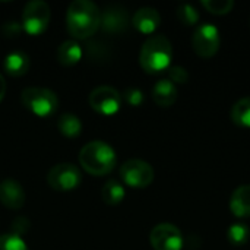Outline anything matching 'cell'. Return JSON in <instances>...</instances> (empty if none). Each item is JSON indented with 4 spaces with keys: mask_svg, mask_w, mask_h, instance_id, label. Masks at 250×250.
Wrapping results in <instances>:
<instances>
[{
    "mask_svg": "<svg viewBox=\"0 0 250 250\" xmlns=\"http://www.w3.org/2000/svg\"><path fill=\"white\" fill-rule=\"evenodd\" d=\"M50 6L42 0H32L26 3L22 12V29L35 37L41 35L50 22Z\"/></svg>",
    "mask_w": 250,
    "mask_h": 250,
    "instance_id": "obj_5",
    "label": "cell"
},
{
    "mask_svg": "<svg viewBox=\"0 0 250 250\" xmlns=\"http://www.w3.org/2000/svg\"><path fill=\"white\" fill-rule=\"evenodd\" d=\"M82 59V47L76 40H66L57 48V60L63 66H73Z\"/></svg>",
    "mask_w": 250,
    "mask_h": 250,
    "instance_id": "obj_17",
    "label": "cell"
},
{
    "mask_svg": "<svg viewBox=\"0 0 250 250\" xmlns=\"http://www.w3.org/2000/svg\"><path fill=\"white\" fill-rule=\"evenodd\" d=\"M21 101L25 108H28L32 114L38 117H50L56 113L59 107L57 95L48 89L41 86H29L22 91Z\"/></svg>",
    "mask_w": 250,
    "mask_h": 250,
    "instance_id": "obj_4",
    "label": "cell"
},
{
    "mask_svg": "<svg viewBox=\"0 0 250 250\" xmlns=\"http://www.w3.org/2000/svg\"><path fill=\"white\" fill-rule=\"evenodd\" d=\"M126 196V190L123 188V185L117 180H108L104 183L103 189H101V198L105 204L108 205H117L120 204Z\"/></svg>",
    "mask_w": 250,
    "mask_h": 250,
    "instance_id": "obj_20",
    "label": "cell"
},
{
    "mask_svg": "<svg viewBox=\"0 0 250 250\" xmlns=\"http://www.w3.org/2000/svg\"><path fill=\"white\" fill-rule=\"evenodd\" d=\"M0 204L7 209H21L25 204L23 188L12 179L0 182Z\"/></svg>",
    "mask_w": 250,
    "mask_h": 250,
    "instance_id": "obj_12",
    "label": "cell"
},
{
    "mask_svg": "<svg viewBox=\"0 0 250 250\" xmlns=\"http://www.w3.org/2000/svg\"><path fill=\"white\" fill-rule=\"evenodd\" d=\"M177 18L186 26H195L199 22V12L195 6L183 3L177 7Z\"/></svg>",
    "mask_w": 250,
    "mask_h": 250,
    "instance_id": "obj_22",
    "label": "cell"
},
{
    "mask_svg": "<svg viewBox=\"0 0 250 250\" xmlns=\"http://www.w3.org/2000/svg\"><path fill=\"white\" fill-rule=\"evenodd\" d=\"M220 31L212 23H202L196 26L192 35V45L195 53L202 59H211L220 48Z\"/></svg>",
    "mask_w": 250,
    "mask_h": 250,
    "instance_id": "obj_8",
    "label": "cell"
},
{
    "mask_svg": "<svg viewBox=\"0 0 250 250\" xmlns=\"http://www.w3.org/2000/svg\"><path fill=\"white\" fill-rule=\"evenodd\" d=\"M29 66H31L29 56L23 51H12L3 60V69L6 70L7 75L13 78L23 76L29 70Z\"/></svg>",
    "mask_w": 250,
    "mask_h": 250,
    "instance_id": "obj_15",
    "label": "cell"
},
{
    "mask_svg": "<svg viewBox=\"0 0 250 250\" xmlns=\"http://www.w3.org/2000/svg\"><path fill=\"white\" fill-rule=\"evenodd\" d=\"M57 127L59 132L66 136V138H76L82 132V122L76 114L64 113L59 117L57 120Z\"/></svg>",
    "mask_w": 250,
    "mask_h": 250,
    "instance_id": "obj_18",
    "label": "cell"
},
{
    "mask_svg": "<svg viewBox=\"0 0 250 250\" xmlns=\"http://www.w3.org/2000/svg\"><path fill=\"white\" fill-rule=\"evenodd\" d=\"M120 177L133 189H145L154 182V168L144 160H127L120 167Z\"/></svg>",
    "mask_w": 250,
    "mask_h": 250,
    "instance_id": "obj_6",
    "label": "cell"
},
{
    "mask_svg": "<svg viewBox=\"0 0 250 250\" xmlns=\"http://www.w3.org/2000/svg\"><path fill=\"white\" fill-rule=\"evenodd\" d=\"M4 94H6V81H4L3 75L0 73V101L4 98Z\"/></svg>",
    "mask_w": 250,
    "mask_h": 250,
    "instance_id": "obj_29",
    "label": "cell"
},
{
    "mask_svg": "<svg viewBox=\"0 0 250 250\" xmlns=\"http://www.w3.org/2000/svg\"><path fill=\"white\" fill-rule=\"evenodd\" d=\"M230 211L237 218L250 217V185L239 186L230 198Z\"/></svg>",
    "mask_w": 250,
    "mask_h": 250,
    "instance_id": "obj_14",
    "label": "cell"
},
{
    "mask_svg": "<svg viewBox=\"0 0 250 250\" xmlns=\"http://www.w3.org/2000/svg\"><path fill=\"white\" fill-rule=\"evenodd\" d=\"M202 6L212 15H227L233 10V0H204Z\"/></svg>",
    "mask_w": 250,
    "mask_h": 250,
    "instance_id": "obj_23",
    "label": "cell"
},
{
    "mask_svg": "<svg viewBox=\"0 0 250 250\" xmlns=\"http://www.w3.org/2000/svg\"><path fill=\"white\" fill-rule=\"evenodd\" d=\"M168 81H171L174 85H183L189 81V72L182 66H170L168 69Z\"/></svg>",
    "mask_w": 250,
    "mask_h": 250,
    "instance_id": "obj_25",
    "label": "cell"
},
{
    "mask_svg": "<svg viewBox=\"0 0 250 250\" xmlns=\"http://www.w3.org/2000/svg\"><path fill=\"white\" fill-rule=\"evenodd\" d=\"M79 164L86 173L100 177L114 170L117 164V157L114 149L108 144L103 141H92L81 149Z\"/></svg>",
    "mask_w": 250,
    "mask_h": 250,
    "instance_id": "obj_3",
    "label": "cell"
},
{
    "mask_svg": "<svg viewBox=\"0 0 250 250\" xmlns=\"http://www.w3.org/2000/svg\"><path fill=\"white\" fill-rule=\"evenodd\" d=\"M161 22V16L157 9L154 7H141L135 12L132 18V25L136 31L145 35L154 34Z\"/></svg>",
    "mask_w": 250,
    "mask_h": 250,
    "instance_id": "obj_13",
    "label": "cell"
},
{
    "mask_svg": "<svg viewBox=\"0 0 250 250\" xmlns=\"http://www.w3.org/2000/svg\"><path fill=\"white\" fill-rule=\"evenodd\" d=\"M21 31H22V25H19L18 22H7L3 26V32L6 37H16L19 35Z\"/></svg>",
    "mask_w": 250,
    "mask_h": 250,
    "instance_id": "obj_27",
    "label": "cell"
},
{
    "mask_svg": "<svg viewBox=\"0 0 250 250\" xmlns=\"http://www.w3.org/2000/svg\"><path fill=\"white\" fill-rule=\"evenodd\" d=\"M129 25V15L127 10L120 4L107 6L101 10L100 18V29L107 34H120Z\"/></svg>",
    "mask_w": 250,
    "mask_h": 250,
    "instance_id": "obj_11",
    "label": "cell"
},
{
    "mask_svg": "<svg viewBox=\"0 0 250 250\" xmlns=\"http://www.w3.org/2000/svg\"><path fill=\"white\" fill-rule=\"evenodd\" d=\"M101 10L89 0H75L66 12V25L76 40H86L100 29Z\"/></svg>",
    "mask_w": 250,
    "mask_h": 250,
    "instance_id": "obj_1",
    "label": "cell"
},
{
    "mask_svg": "<svg viewBox=\"0 0 250 250\" xmlns=\"http://www.w3.org/2000/svg\"><path fill=\"white\" fill-rule=\"evenodd\" d=\"M122 100H125L132 107H139L144 103V92L138 88H127L125 89Z\"/></svg>",
    "mask_w": 250,
    "mask_h": 250,
    "instance_id": "obj_26",
    "label": "cell"
},
{
    "mask_svg": "<svg viewBox=\"0 0 250 250\" xmlns=\"http://www.w3.org/2000/svg\"><path fill=\"white\" fill-rule=\"evenodd\" d=\"M0 250H29L25 240L13 233H6L0 236Z\"/></svg>",
    "mask_w": 250,
    "mask_h": 250,
    "instance_id": "obj_24",
    "label": "cell"
},
{
    "mask_svg": "<svg viewBox=\"0 0 250 250\" xmlns=\"http://www.w3.org/2000/svg\"><path fill=\"white\" fill-rule=\"evenodd\" d=\"M171 59L173 47L166 35H152L142 44L139 63L146 73L155 75L168 70Z\"/></svg>",
    "mask_w": 250,
    "mask_h": 250,
    "instance_id": "obj_2",
    "label": "cell"
},
{
    "mask_svg": "<svg viewBox=\"0 0 250 250\" xmlns=\"http://www.w3.org/2000/svg\"><path fill=\"white\" fill-rule=\"evenodd\" d=\"M152 98L160 107H171L177 100V86L168 79H161L152 88Z\"/></svg>",
    "mask_w": 250,
    "mask_h": 250,
    "instance_id": "obj_16",
    "label": "cell"
},
{
    "mask_svg": "<svg viewBox=\"0 0 250 250\" xmlns=\"http://www.w3.org/2000/svg\"><path fill=\"white\" fill-rule=\"evenodd\" d=\"M231 120L242 129H250V97H245L231 107Z\"/></svg>",
    "mask_w": 250,
    "mask_h": 250,
    "instance_id": "obj_19",
    "label": "cell"
},
{
    "mask_svg": "<svg viewBox=\"0 0 250 250\" xmlns=\"http://www.w3.org/2000/svg\"><path fill=\"white\" fill-rule=\"evenodd\" d=\"M88 101L92 110H95L97 113L103 116H113L120 110L123 100L122 94L117 89H114L113 86L103 85L91 91Z\"/></svg>",
    "mask_w": 250,
    "mask_h": 250,
    "instance_id": "obj_9",
    "label": "cell"
},
{
    "mask_svg": "<svg viewBox=\"0 0 250 250\" xmlns=\"http://www.w3.org/2000/svg\"><path fill=\"white\" fill-rule=\"evenodd\" d=\"M28 226H29V224H28V220H25V218H16L15 223H13V226H12L13 234H18V236L23 234V233L26 231Z\"/></svg>",
    "mask_w": 250,
    "mask_h": 250,
    "instance_id": "obj_28",
    "label": "cell"
},
{
    "mask_svg": "<svg viewBox=\"0 0 250 250\" xmlns=\"http://www.w3.org/2000/svg\"><path fill=\"white\" fill-rule=\"evenodd\" d=\"M149 242L154 250H182L185 243L182 231L170 223L155 226L149 234Z\"/></svg>",
    "mask_w": 250,
    "mask_h": 250,
    "instance_id": "obj_10",
    "label": "cell"
},
{
    "mask_svg": "<svg viewBox=\"0 0 250 250\" xmlns=\"http://www.w3.org/2000/svg\"><path fill=\"white\" fill-rule=\"evenodd\" d=\"M82 182L81 170L70 163L56 164L47 174V183L51 189L59 192H69L76 189Z\"/></svg>",
    "mask_w": 250,
    "mask_h": 250,
    "instance_id": "obj_7",
    "label": "cell"
},
{
    "mask_svg": "<svg viewBox=\"0 0 250 250\" xmlns=\"http://www.w3.org/2000/svg\"><path fill=\"white\" fill-rule=\"evenodd\" d=\"M250 229L245 223H234L227 230V240L231 246L240 248L249 242Z\"/></svg>",
    "mask_w": 250,
    "mask_h": 250,
    "instance_id": "obj_21",
    "label": "cell"
}]
</instances>
